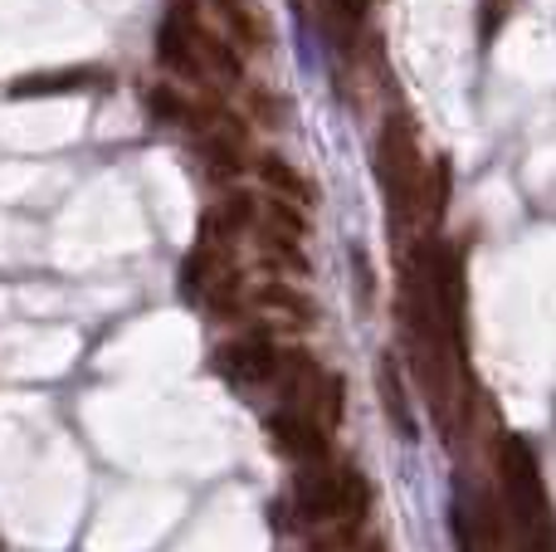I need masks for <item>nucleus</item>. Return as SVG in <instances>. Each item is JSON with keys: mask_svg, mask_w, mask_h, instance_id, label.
<instances>
[{"mask_svg": "<svg viewBox=\"0 0 556 552\" xmlns=\"http://www.w3.org/2000/svg\"><path fill=\"white\" fill-rule=\"evenodd\" d=\"M278 342L269 338L264 328L244 333V338L225 342L220 352H215V372H220L230 387L240 391H260V387H274V372H278Z\"/></svg>", "mask_w": 556, "mask_h": 552, "instance_id": "5", "label": "nucleus"}, {"mask_svg": "<svg viewBox=\"0 0 556 552\" xmlns=\"http://www.w3.org/2000/svg\"><path fill=\"white\" fill-rule=\"evenodd\" d=\"M508 5H513V0H483V5H479V39H483V45H489V39L503 29Z\"/></svg>", "mask_w": 556, "mask_h": 552, "instance_id": "17", "label": "nucleus"}, {"mask_svg": "<svg viewBox=\"0 0 556 552\" xmlns=\"http://www.w3.org/2000/svg\"><path fill=\"white\" fill-rule=\"evenodd\" d=\"M156 59H162V68L166 74H176L181 84H195V88H205V98H220V88H215V78L201 68V59L191 54V45H186V35H181V25L176 20H166L162 25V35H156Z\"/></svg>", "mask_w": 556, "mask_h": 552, "instance_id": "11", "label": "nucleus"}, {"mask_svg": "<svg viewBox=\"0 0 556 552\" xmlns=\"http://www.w3.org/2000/svg\"><path fill=\"white\" fill-rule=\"evenodd\" d=\"M250 172L260 176V181L269 186L274 196H283V201H293V205H313V186H307V181H303V172H293V166H288L278 152H254V156H250Z\"/></svg>", "mask_w": 556, "mask_h": 552, "instance_id": "13", "label": "nucleus"}, {"mask_svg": "<svg viewBox=\"0 0 556 552\" xmlns=\"http://www.w3.org/2000/svg\"><path fill=\"white\" fill-rule=\"evenodd\" d=\"M332 10H337V15H342V25H362V20H366V10H371V0H332Z\"/></svg>", "mask_w": 556, "mask_h": 552, "instance_id": "18", "label": "nucleus"}, {"mask_svg": "<svg viewBox=\"0 0 556 552\" xmlns=\"http://www.w3.org/2000/svg\"><path fill=\"white\" fill-rule=\"evenodd\" d=\"M376 387H381V401H386V416L401 436H415V416H410V397H405V372L395 362V352H386L376 362Z\"/></svg>", "mask_w": 556, "mask_h": 552, "instance_id": "14", "label": "nucleus"}, {"mask_svg": "<svg viewBox=\"0 0 556 552\" xmlns=\"http://www.w3.org/2000/svg\"><path fill=\"white\" fill-rule=\"evenodd\" d=\"M293 514L307 528L317 524H356L371 518V485L352 465H303L293 479Z\"/></svg>", "mask_w": 556, "mask_h": 552, "instance_id": "1", "label": "nucleus"}, {"mask_svg": "<svg viewBox=\"0 0 556 552\" xmlns=\"http://www.w3.org/2000/svg\"><path fill=\"white\" fill-rule=\"evenodd\" d=\"M376 166H381L386 205H391V230L395 240L410 235V225L420 221V147H415V123L410 113H391L381 123V142H376Z\"/></svg>", "mask_w": 556, "mask_h": 552, "instance_id": "2", "label": "nucleus"}, {"mask_svg": "<svg viewBox=\"0 0 556 552\" xmlns=\"http://www.w3.org/2000/svg\"><path fill=\"white\" fill-rule=\"evenodd\" d=\"M195 156H201V166L215 176V181H235V176L250 172V152H244V142L240 137H225V133L195 137Z\"/></svg>", "mask_w": 556, "mask_h": 552, "instance_id": "12", "label": "nucleus"}, {"mask_svg": "<svg viewBox=\"0 0 556 552\" xmlns=\"http://www.w3.org/2000/svg\"><path fill=\"white\" fill-rule=\"evenodd\" d=\"M327 372L317 367V357L307 348H283L278 352V372H274V391L283 397V406H307L313 411L317 391H323Z\"/></svg>", "mask_w": 556, "mask_h": 552, "instance_id": "9", "label": "nucleus"}, {"mask_svg": "<svg viewBox=\"0 0 556 552\" xmlns=\"http://www.w3.org/2000/svg\"><path fill=\"white\" fill-rule=\"evenodd\" d=\"M450 528L459 538V552H508L513 528L508 509L489 485H459V499L450 509Z\"/></svg>", "mask_w": 556, "mask_h": 552, "instance_id": "4", "label": "nucleus"}, {"mask_svg": "<svg viewBox=\"0 0 556 552\" xmlns=\"http://www.w3.org/2000/svg\"><path fill=\"white\" fill-rule=\"evenodd\" d=\"M444 211H450V162H430L420 181V225L434 235L444 225Z\"/></svg>", "mask_w": 556, "mask_h": 552, "instance_id": "15", "label": "nucleus"}, {"mask_svg": "<svg viewBox=\"0 0 556 552\" xmlns=\"http://www.w3.org/2000/svg\"><path fill=\"white\" fill-rule=\"evenodd\" d=\"M352 552H391V548H386V543H381V538H362V543H356Z\"/></svg>", "mask_w": 556, "mask_h": 552, "instance_id": "19", "label": "nucleus"}, {"mask_svg": "<svg viewBox=\"0 0 556 552\" xmlns=\"http://www.w3.org/2000/svg\"><path fill=\"white\" fill-rule=\"evenodd\" d=\"M356 543H362V528L356 524H317L307 534V548L313 552H352Z\"/></svg>", "mask_w": 556, "mask_h": 552, "instance_id": "16", "label": "nucleus"}, {"mask_svg": "<svg viewBox=\"0 0 556 552\" xmlns=\"http://www.w3.org/2000/svg\"><path fill=\"white\" fill-rule=\"evenodd\" d=\"M176 25H181V35H186V45H191V54L201 59V68L215 78V88H230V84H240L244 78V54L230 45V39L220 35V29H211V25H201V20L191 15V10H181V15H172Z\"/></svg>", "mask_w": 556, "mask_h": 552, "instance_id": "8", "label": "nucleus"}, {"mask_svg": "<svg viewBox=\"0 0 556 552\" xmlns=\"http://www.w3.org/2000/svg\"><path fill=\"white\" fill-rule=\"evenodd\" d=\"M269 436L298 465H327L332 460V436H327V426L307 406H278L269 416Z\"/></svg>", "mask_w": 556, "mask_h": 552, "instance_id": "6", "label": "nucleus"}, {"mask_svg": "<svg viewBox=\"0 0 556 552\" xmlns=\"http://www.w3.org/2000/svg\"><path fill=\"white\" fill-rule=\"evenodd\" d=\"M250 318H260V328H283V333H307L317 323V303L303 289L283 279H264L250 289Z\"/></svg>", "mask_w": 556, "mask_h": 552, "instance_id": "7", "label": "nucleus"}, {"mask_svg": "<svg viewBox=\"0 0 556 552\" xmlns=\"http://www.w3.org/2000/svg\"><path fill=\"white\" fill-rule=\"evenodd\" d=\"M498 479H503V509H508V528L513 538H552L556 518H552V499H547V479L542 465L532 455V446L522 436H508L498 450Z\"/></svg>", "mask_w": 556, "mask_h": 552, "instance_id": "3", "label": "nucleus"}, {"mask_svg": "<svg viewBox=\"0 0 556 552\" xmlns=\"http://www.w3.org/2000/svg\"><path fill=\"white\" fill-rule=\"evenodd\" d=\"M98 68H45V74H20L10 78L5 98L25 103V98H64V93H84V88L98 84Z\"/></svg>", "mask_w": 556, "mask_h": 552, "instance_id": "10", "label": "nucleus"}]
</instances>
